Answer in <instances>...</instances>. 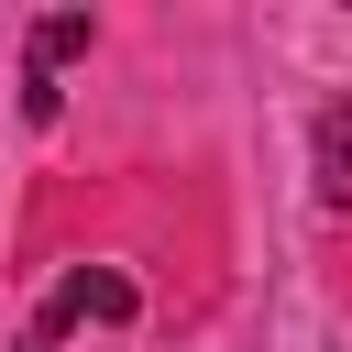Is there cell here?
Wrapping results in <instances>:
<instances>
[{
    "label": "cell",
    "instance_id": "obj_1",
    "mask_svg": "<svg viewBox=\"0 0 352 352\" xmlns=\"http://www.w3.org/2000/svg\"><path fill=\"white\" fill-rule=\"evenodd\" d=\"M77 319H132V275H110V264H77V275L44 297V341H55V330H77Z\"/></svg>",
    "mask_w": 352,
    "mask_h": 352
},
{
    "label": "cell",
    "instance_id": "obj_2",
    "mask_svg": "<svg viewBox=\"0 0 352 352\" xmlns=\"http://www.w3.org/2000/svg\"><path fill=\"white\" fill-rule=\"evenodd\" d=\"M308 165H319V198H330V209H352V99H330V110H319Z\"/></svg>",
    "mask_w": 352,
    "mask_h": 352
},
{
    "label": "cell",
    "instance_id": "obj_3",
    "mask_svg": "<svg viewBox=\"0 0 352 352\" xmlns=\"http://www.w3.org/2000/svg\"><path fill=\"white\" fill-rule=\"evenodd\" d=\"M66 55H88V11H55V22H33V77L55 88V66Z\"/></svg>",
    "mask_w": 352,
    "mask_h": 352
}]
</instances>
